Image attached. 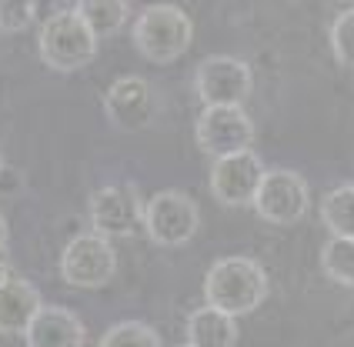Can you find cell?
Here are the masks:
<instances>
[{
	"label": "cell",
	"mask_w": 354,
	"mask_h": 347,
	"mask_svg": "<svg viewBox=\"0 0 354 347\" xmlns=\"http://www.w3.org/2000/svg\"><path fill=\"white\" fill-rule=\"evenodd\" d=\"M207 308H217L231 317L251 314L268 297V274L251 257H224L204 277Z\"/></svg>",
	"instance_id": "1"
},
{
	"label": "cell",
	"mask_w": 354,
	"mask_h": 347,
	"mask_svg": "<svg viewBox=\"0 0 354 347\" xmlns=\"http://www.w3.org/2000/svg\"><path fill=\"white\" fill-rule=\"evenodd\" d=\"M191 40H194V24L174 3H151L147 10H140L134 24V47L151 64L177 60L191 47Z\"/></svg>",
	"instance_id": "2"
},
{
	"label": "cell",
	"mask_w": 354,
	"mask_h": 347,
	"mask_svg": "<svg viewBox=\"0 0 354 347\" xmlns=\"http://www.w3.org/2000/svg\"><path fill=\"white\" fill-rule=\"evenodd\" d=\"M37 44L40 60L60 74H74L80 67H87L97 54V37L77 17V10H57L54 17L44 20Z\"/></svg>",
	"instance_id": "3"
},
{
	"label": "cell",
	"mask_w": 354,
	"mask_h": 347,
	"mask_svg": "<svg viewBox=\"0 0 354 347\" xmlns=\"http://www.w3.org/2000/svg\"><path fill=\"white\" fill-rule=\"evenodd\" d=\"M114 270H118V254L100 234H77L60 254V277L71 288L97 290L111 284Z\"/></svg>",
	"instance_id": "4"
},
{
	"label": "cell",
	"mask_w": 354,
	"mask_h": 347,
	"mask_svg": "<svg viewBox=\"0 0 354 347\" xmlns=\"http://www.w3.org/2000/svg\"><path fill=\"white\" fill-rule=\"evenodd\" d=\"M201 214L197 204L180 191H158L147 200L144 211V231L160 247H180L197 234Z\"/></svg>",
	"instance_id": "5"
},
{
	"label": "cell",
	"mask_w": 354,
	"mask_h": 347,
	"mask_svg": "<svg viewBox=\"0 0 354 347\" xmlns=\"http://www.w3.org/2000/svg\"><path fill=\"white\" fill-rule=\"evenodd\" d=\"M147 200H140L134 184H111L91 197V224L100 237H131L144 227Z\"/></svg>",
	"instance_id": "6"
},
{
	"label": "cell",
	"mask_w": 354,
	"mask_h": 347,
	"mask_svg": "<svg viewBox=\"0 0 354 347\" xmlns=\"http://www.w3.org/2000/svg\"><path fill=\"white\" fill-rule=\"evenodd\" d=\"M254 144V124L244 114V107H204L197 117V147L204 154L231 157L251 151Z\"/></svg>",
	"instance_id": "7"
},
{
	"label": "cell",
	"mask_w": 354,
	"mask_h": 347,
	"mask_svg": "<svg viewBox=\"0 0 354 347\" xmlns=\"http://www.w3.org/2000/svg\"><path fill=\"white\" fill-rule=\"evenodd\" d=\"M194 87L204 107H241L251 94V67L237 57L217 54L197 64Z\"/></svg>",
	"instance_id": "8"
},
{
	"label": "cell",
	"mask_w": 354,
	"mask_h": 347,
	"mask_svg": "<svg viewBox=\"0 0 354 347\" xmlns=\"http://www.w3.org/2000/svg\"><path fill=\"white\" fill-rule=\"evenodd\" d=\"M311 204V194L304 177L295 171H268L254 197V211L268 221V224H297Z\"/></svg>",
	"instance_id": "9"
},
{
	"label": "cell",
	"mask_w": 354,
	"mask_h": 347,
	"mask_svg": "<svg viewBox=\"0 0 354 347\" xmlns=\"http://www.w3.org/2000/svg\"><path fill=\"white\" fill-rule=\"evenodd\" d=\"M264 174L268 171H264V164H261V157L254 151L217 157L214 167H211V194L224 207H244V204L254 207V197Z\"/></svg>",
	"instance_id": "10"
},
{
	"label": "cell",
	"mask_w": 354,
	"mask_h": 347,
	"mask_svg": "<svg viewBox=\"0 0 354 347\" xmlns=\"http://www.w3.org/2000/svg\"><path fill=\"white\" fill-rule=\"evenodd\" d=\"M104 114L118 131H144L158 114L154 87L144 77H120L104 94Z\"/></svg>",
	"instance_id": "11"
},
{
	"label": "cell",
	"mask_w": 354,
	"mask_h": 347,
	"mask_svg": "<svg viewBox=\"0 0 354 347\" xmlns=\"http://www.w3.org/2000/svg\"><path fill=\"white\" fill-rule=\"evenodd\" d=\"M24 341L27 347H84V324L74 310L44 304L30 321Z\"/></svg>",
	"instance_id": "12"
},
{
	"label": "cell",
	"mask_w": 354,
	"mask_h": 347,
	"mask_svg": "<svg viewBox=\"0 0 354 347\" xmlns=\"http://www.w3.org/2000/svg\"><path fill=\"white\" fill-rule=\"evenodd\" d=\"M44 308L37 288H30L27 281L7 277L0 284V334H27L30 321Z\"/></svg>",
	"instance_id": "13"
},
{
	"label": "cell",
	"mask_w": 354,
	"mask_h": 347,
	"mask_svg": "<svg viewBox=\"0 0 354 347\" xmlns=\"http://www.w3.org/2000/svg\"><path fill=\"white\" fill-rule=\"evenodd\" d=\"M187 344L191 347H234L237 321L217 308H201L187 317Z\"/></svg>",
	"instance_id": "14"
},
{
	"label": "cell",
	"mask_w": 354,
	"mask_h": 347,
	"mask_svg": "<svg viewBox=\"0 0 354 347\" xmlns=\"http://www.w3.org/2000/svg\"><path fill=\"white\" fill-rule=\"evenodd\" d=\"M77 17L94 37H111L127 20V0H77Z\"/></svg>",
	"instance_id": "15"
},
{
	"label": "cell",
	"mask_w": 354,
	"mask_h": 347,
	"mask_svg": "<svg viewBox=\"0 0 354 347\" xmlns=\"http://www.w3.org/2000/svg\"><path fill=\"white\" fill-rule=\"evenodd\" d=\"M321 221L331 231V237H348L354 241V187H335L321 200Z\"/></svg>",
	"instance_id": "16"
},
{
	"label": "cell",
	"mask_w": 354,
	"mask_h": 347,
	"mask_svg": "<svg viewBox=\"0 0 354 347\" xmlns=\"http://www.w3.org/2000/svg\"><path fill=\"white\" fill-rule=\"evenodd\" d=\"M321 268L324 274L341 284V288H351L354 290V241L348 237H331L321 251Z\"/></svg>",
	"instance_id": "17"
},
{
	"label": "cell",
	"mask_w": 354,
	"mask_h": 347,
	"mask_svg": "<svg viewBox=\"0 0 354 347\" xmlns=\"http://www.w3.org/2000/svg\"><path fill=\"white\" fill-rule=\"evenodd\" d=\"M100 347H164L158 330L140 321H120L100 337Z\"/></svg>",
	"instance_id": "18"
},
{
	"label": "cell",
	"mask_w": 354,
	"mask_h": 347,
	"mask_svg": "<svg viewBox=\"0 0 354 347\" xmlns=\"http://www.w3.org/2000/svg\"><path fill=\"white\" fill-rule=\"evenodd\" d=\"M40 0H0V30L3 34H20L37 20Z\"/></svg>",
	"instance_id": "19"
},
{
	"label": "cell",
	"mask_w": 354,
	"mask_h": 347,
	"mask_svg": "<svg viewBox=\"0 0 354 347\" xmlns=\"http://www.w3.org/2000/svg\"><path fill=\"white\" fill-rule=\"evenodd\" d=\"M331 50L344 67H354V7L341 10L331 24Z\"/></svg>",
	"instance_id": "20"
},
{
	"label": "cell",
	"mask_w": 354,
	"mask_h": 347,
	"mask_svg": "<svg viewBox=\"0 0 354 347\" xmlns=\"http://www.w3.org/2000/svg\"><path fill=\"white\" fill-rule=\"evenodd\" d=\"M7 244V221H3V214H0V247Z\"/></svg>",
	"instance_id": "21"
},
{
	"label": "cell",
	"mask_w": 354,
	"mask_h": 347,
	"mask_svg": "<svg viewBox=\"0 0 354 347\" xmlns=\"http://www.w3.org/2000/svg\"><path fill=\"white\" fill-rule=\"evenodd\" d=\"M7 277H10V268H7V261H3V257H0V284H3V281H7Z\"/></svg>",
	"instance_id": "22"
},
{
	"label": "cell",
	"mask_w": 354,
	"mask_h": 347,
	"mask_svg": "<svg viewBox=\"0 0 354 347\" xmlns=\"http://www.w3.org/2000/svg\"><path fill=\"white\" fill-rule=\"evenodd\" d=\"M0 171H3V151H0Z\"/></svg>",
	"instance_id": "23"
},
{
	"label": "cell",
	"mask_w": 354,
	"mask_h": 347,
	"mask_svg": "<svg viewBox=\"0 0 354 347\" xmlns=\"http://www.w3.org/2000/svg\"><path fill=\"white\" fill-rule=\"evenodd\" d=\"M180 347H191V344H180Z\"/></svg>",
	"instance_id": "24"
}]
</instances>
